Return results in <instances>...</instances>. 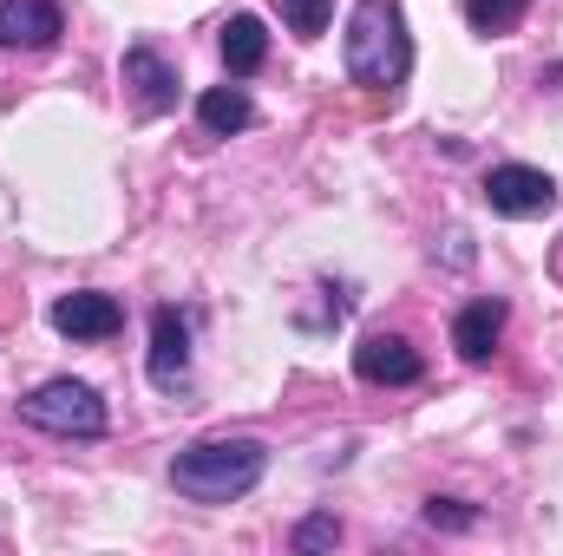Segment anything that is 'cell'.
Listing matches in <instances>:
<instances>
[{"instance_id":"6da1fadb","label":"cell","mask_w":563,"mask_h":556,"mask_svg":"<svg viewBox=\"0 0 563 556\" xmlns=\"http://www.w3.org/2000/svg\"><path fill=\"white\" fill-rule=\"evenodd\" d=\"M263 465H269V452L256 438H203V445L170 458V485L190 504H230V498L256 491Z\"/></svg>"},{"instance_id":"7a4b0ae2","label":"cell","mask_w":563,"mask_h":556,"mask_svg":"<svg viewBox=\"0 0 563 556\" xmlns=\"http://www.w3.org/2000/svg\"><path fill=\"white\" fill-rule=\"evenodd\" d=\"M413 66V40H407V13L394 0H354L347 20V79L367 92H394Z\"/></svg>"},{"instance_id":"3957f363","label":"cell","mask_w":563,"mask_h":556,"mask_svg":"<svg viewBox=\"0 0 563 556\" xmlns=\"http://www.w3.org/2000/svg\"><path fill=\"white\" fill-rule=\"evenodd\" d=\"M20 419L40 425V432H59V438H99L106 432V400L86 380H46L20 400Z\"/></svg>"},{"instance_id":"277c9868","label":"cell","mask_w":563,"mask_h":556,"mask_svg":"<svg viewBox=\"0 0 563 556\" xmlns=\"http://www.w3.org/2000/svg\"><path fill=\"white\" fill-rule=\"evenodd\" d=\"M485 203L498 216H544V210H558V184L538 164H498L485 177Z\"/></svg>"},{"instance_id":"5b68a950","label":"cell","mask_w":563,"mask_h":556,"mask_svg":"<svg viewBox=\"0 0 563 556\" xmlns=\"http://www.w3.org/2000/svg\"><path fill=\"white\" fill-rule=\"evenodd\" d=\"M53 327L66 341H112L125 327V308L112 294H99V288H79V294H59L53 301Z\"/></svg>"},{"instance_id":"8992f818","label":"cell","mask_w":563,"mask_h":556,"mask_svg":"<svg viewBox=\"0 0 563 556\" xmlns=\"http://www.w3.org/2000/svg\"><path fill=\"white\" fill-rule=\"evenodd\" d=\"M66 33L53 0H0V53H40Z\"/></svg>"},{"instance_id":"52a82bcc","label":"cell","mask_w":563,"mask_h":556,"mask_svg":"<svg viewBox=\"0 0 563 556\" xmlns=\"http://www.w3.org/2000/svg\"><path fill=\"white\" fill-rule=\"evenodd\" d=\"M354 374L374 380V387H413L420 380V354L400 341V334H367L354 347Z\"/></svg>"},{"instance_id":"ba28073f","label":"cell","mask_w":563,"mask_h":556,"mask_svg":"<svg viewBox=\"0 0 563 556\" xmlns=\"http://www.w3.org/2000/svg\"><path fill=\"white\" fill-rule=\"evenodd\" d=\"M184 367H190V327H184L177 308H157V314H151V380L170 387Z\"/></svg>"},{"instance_id":"9c48e42d","label":"cell","mask_w":563,"mask_h":556,"mask_svg":"<svg viewBox=\"0 0 563 556\" xmlns=\"http://www.w3.org/2000/svg\"><path fill=\"white\" fill-rule=\"evenodd\" d=\"M125 86L139 92L144 112H170V105H177V73H170L151 46H132V53H125Z\"/></svg>"},{"instance_id":"30bf717a","label":"cell","mask_w":563,"mask_h":556,"mask_svg":"<svg viewBox=\"0 0 563 556\" xmlns=\"http://www.w3.org/2000/svg\"><path fill=\"white\" fill-rule=\"evenodd\" d=\"M498 334H505V301H472V308H459V321H452V347H459L465 360H492Z\"/></svg>"},{"instance_id":"8fae6325","label":"cell","mask_w":563,"mask_h":556,"mask_svg":"<svg viewBox=\"0 0 563 556\" xmlns=\"http://www.w3.org/2000/svg\"><path fill=\"white\" fill-rule=\"evenodd\" d=\"M197 119H203V132L230 138V132H250V125H256V105H250L243 86H210V92L197 99Z\"/></svg>"},{"instance_id":"7c38bea8","label":"cell","mask_w":563,"mask_h":556,"mask_svg":"<svg viewBox=\"0 0 563 556\" xmlns=\"http://www.w3.org/2000/svg\"><path fill=\"white\" fill-rule=\"evenodd\" d=\"M269 59V33H263V20L256 13H236L230 26H223V66L243 79V73H256Z\"/></svg>"},{"instance_id":"4fadbf2b","label":"cell","mask_w":563,"mask_h":556,"mask_svg":"<svg viewBox=\"0 0 563 556\" xmlns=\"http://www.w3.org/2000/svg\"><path fill=\"white\" fill-rule=\"evenodd\" d=\"M465 7V20L478 26V33H505V26H518L525 20V7L531 0H459Z\"/></svg>"},{"instance_id":"5bb4252c","label":"cell","mask_w":563,"mask_h":556,"mask_svg":"<svg viewBox=\"0 0 563 556\" xmlns=\"http://www.w3.org/2000/svg\"><path fill=\"white\" fill-rule=\"evenodd\" d=\"M282 7V20L301 33V40H314L321 26H328V13H334V0H276Z\"/></svg>"},{"instance_id":"9a60e30c","label":"cell","mask_w":563,"mask_h":556,"mask_svg":"<svg viewBox=\"0 0 563 556\" xmlns=\"http://www.w3.org/2000/svg\"><path fill=\"white\" fill-rule=\"evenodd\" d=\"M426 524H432V531H472V511H465L459 498H432V504H426Z\"/></svg>"},{"instance_id":"2e32d148","label":"cell","mask_w":563,"mask_h":556,"mask_svg":"<svg viewBox=\"0 0 563 556\" xmlns=\"http://www.w3.org/2000/svg\"><path fill=\"white\" fill-rule=\"evenodd\" d=\"M334 537H341V524H334V518H308V524L295 531V551H328Z\"/></svg>"},{"instance_id":"e0dca14e","label":"cell","mask_w":563,"mask_h":556,"mask_svg":"<svg viewBox=\"0 0 563 556\" xmlns=\"http://www.w3.org/2000/svg\"><path fill=\"white\" fill-rule=\"evenodd\" d=\"M558 276H563V249H558Z\"/></svg>"}]
</instances>
